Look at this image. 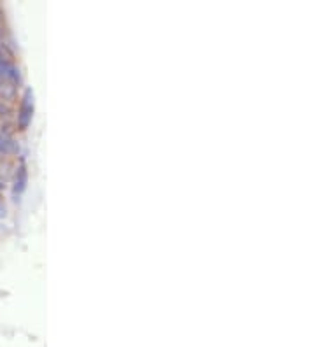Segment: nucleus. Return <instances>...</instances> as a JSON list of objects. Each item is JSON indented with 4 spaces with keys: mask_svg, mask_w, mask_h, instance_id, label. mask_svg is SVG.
<instances>
[{
    "mask_svg": "<svg viewBox=\"0 0 316 347\" xmlns=\"http://www.w3.org/2000/svg\"><path fill=\"white\" fill-rule=\"evenodd\" d=\"M32 112H34V95H32V90H27L25 91L23 102H21L20 116H18L20 128L28 127V123H30V120H32Z\"/></svg>",
    "mask_w": 316,
    "mask_h": 347,
    "instance_id": "obj_1",
    "label": "nucleus"
},
{
    "mask_svg": "<svg viewBox=\"0 0 316 347\" xmlns=\"http://www.w3.org/2000/svg\"><path fill=\"white\" fill-rule=\"evenodd\" d=\"M0 77L20 81V70L14 67V65H11L9 62H0Z\"/></svg>",
    "mask_w": 316,
    "mask_h": 347,
    "instance_id": "obj_2",
    "label": "nucleus"
},
{
    "mask_svg": "<svg viewBox=\"0 0 316 347\" xmlns=\"http://www.w3.org/2000/svg\"><path fill=\"white\" fill-rule=\"evenodd\" d=\"M27 186V168L25 165H21L20 170L16 174V184H14V193H21Z\"/></svg>",
    "mask_w": 316,
    "mask_h": 347,
    "instance_id": "obj_3",
    "label": "nucleus"
},
{
    "mask_svg": "<svg viewBox=\"0 0 316 347\" xmlns=\"http://www.w3.org/2000/svg\"><path fill=\"white\" fill-rule=\"evenodd\" d=\"M16 151V142L6 134H0V153H13Z\"/></svg>",
    "mask_w": 316,
    "mask_h": 347,
    "instance_id": "obj_4",
    "label": "nucleus"
},
{
    "mask_svg": "<svg viewBox=\"0 0 316 347\" xmlns=\"http://www.w3.org/2000/svg\"><path fill=\"white\" fill-rule=\"evenodd\" d=\"M0 97H4V98H13V97H14V86H11L9 83L0 84Z\"/></svg>",
    "mask_w": 316,
    "mask_h": 347,
    "instance_id": "obj_5",
    "label": "nucleus"
},
{
    "mask_svg": "<svg viewBox=\"0 0 316 347\" xmlns=\"http://www.w3.org/2000/svg\"><path fill=\"white\" fill-rule=\"evenodd\" d=\"M11 58H13V53L9 51V47L0 42V62H9Z\"/></svg>",
    "mask_w": 316,
    "mask_h": 347,
    "instance_id": "obj_6",
    "label": "nucleus"
},
{
    "mask_svg": "<svg viewBox=\"0 0 316 347\" xmlns=\"http://www.w3.org/2000/svg\"><path fill=\"white\" fill-rule=\"evenodd\" d=\"M9 112V110L6 109V107H4V104H2V100H0V114H7Z\"/></svg>",
    "mask_w": 316,
    "mask_h": 347,
    "instance_id": "obj_7",
    "label": "nucleus"
},
{
    "mask_svg": "<svg viewBox=\"0 0 316 347\" xmlns=\"http://www.w3.org/2000/svg\"><path fill=\"white\" fill-rule=\"evenodd\" d=\"M0 32H2V23H0Z\"/></svg>",
    "mask_w": 316,
    "mask_h": 347,
    "instance_id": "obj_8",
    "label": "nucleus"
},
{
    "mask_svg": "<svg viewBox=\"0 0 316 347\" xmlns=\"http://www.w3.org/2000/svg\"><path fill=\"white\" fill-rule=\"evenodd\" d=\"M0 188H2V184H0Z\"/></svg>",
    "mask_w": 316,
    "mask_h": 347,
    "instance_id": "obj_9",
    "label": "nucleus"
}]
</instances>
